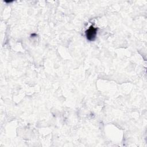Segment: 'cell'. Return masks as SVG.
Instances as JSON below:
<instances>
[{"instance_id":"6da1fadb","label":"cell","mask_w":147,"mask_h":147,"mask_svg":"<svg viewBox=\"0 0 147 147\" xmlns=\"http://www.w3.org/2000/svg\"><path fill=\"white\" fill-rule=\"evenodd\" d=\"M97 33V28H94L92 25L90 26V28L86 32V36L87 39L89 41H93L95 40Z\"/></svg>"}]
</instances>
